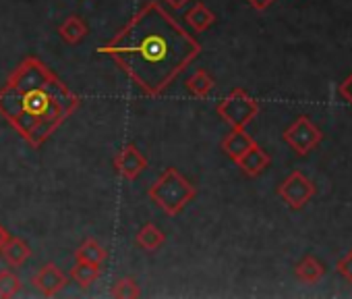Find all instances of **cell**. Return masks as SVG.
I'll return each instance as SVG.
<instances>
[{"mask_svg":"<svg viewBox=\"0 0 352 299\" xmlns=\"http://www.w3.org/2000/svg\"><path fill=\"white\" fill-rule=\"evenodd\" d=\"M114 169L120 173L126 181H135L141 177V173L147 169V158L139 152L133 143H126L120 152L114 156Z\"/></svg>","mask_w":352,"mask_h":299,"instance_id":"obj_7","label":"cell"},{"mask_svg":"<svg viewBox=\"0 0 352 299\" xmlns=\"http://www.w3.org/2000/svg\"><path fill=\"white\" fill-rule=\"evenodd\" d=\"M253 143H255V139L245 131V127H236V129H232V131L222 139V152H224L230 161L236 163Z\"/></svg>","mask_w":352,"mask_h":299,"instance_id":"obj_10","label":"cell"},{"mask_svg":"<svg viewBox=\"0 0 352 299\" xmlns=\"http://www.w3.org/2000/svg\"><path fill=\"white\" fill-rule=\"evenodd\" d=\"M58 34H60V38H63L67 44L75 46V44H79V42L87 36V25H85V21H83L81 17L73 15V17L65 19V21L58 25Z\"/></svg>","mask_w":352,"mask_h":299,"instance_id":"obj_14","label":"cell"},{"mask_svg":"<svg viewBox=\"0 0 352 299\" xmlns=\"http://www.w3.org/2000/svg\"><path fill=\"white\" fill-rule=\"evenodd\" d=\"M321 131L307 118L298 116L286 131H284V141L294 150L298 156L309 154L311 150H315L321 141Z\"/></svg>","mask_w":352,"mask_h":299,"instance_id":"obj_5","label":"cell"},{"mask_svg":"<svg viewBox=\"0 0 352 299\" xmlns=\"http://www.w3.org/2000/svg\"><path fill=\"white\" fill-rule=\"evenodd\" d=\"M34 285L40 289V293L44 297H54V295H58L69 285V276L56 264H46L34 276Z\"/></svg>","mask_w":352,"mask_h":299,"instance_id":"obj_8","label":"cell"},{"mask_svg":"<svg viewBox=\"0 0 352 299\" xmlns=\"http://www.w3.org/2000/svg\"><path fill=\"white\" fill-rule=\"evenodd\" d=\"M338 92H340V96H342V98L352 106V73L342 81V85H340V90H338Z\"/></svg>","mask_w":352,"mask_h":299,"instance_id":"obj_22","label":"cell"},{"mask_svg":"<svg viewBox=\"0 0 352 299\" xmlns=\"http://www.w3.org/2000/svg\"><path fill=\"white\" fill-rule=\"evenodd\" d=\"M98 52L108 54L145 96H162L201 54V44L149 0Z\"/></svg>","mask_w":352,"mask_h":299,"instance_id":"obj_1","label":"cell"},{"mask_svg":"<svg viewBox=\"0 0 352 299\" xmlns=\"http://www.w3.org/2000/svg\"><path fill=\"white\" fill-rule=\"evenodd\" d=\"M21 291V278L13 270H0V297L9 299Z\"/></svg>","mask_w":352,"mask_h":299,"instance_id":"obj_20","label":"cell"},{"mask_svg":"<svg viewBox=\"0 0 352 299\" xmlns=\"http://www.w3.org/2000/svg\"><path fill=\"white\" fill-rule=\"evenodd\" d=\"M110 295L116 297V299H135V297H141V289H139V285H137L135 278L124 276V278H118L112 285Z\"/></svg>","mask_w":352,"mask_h":299,"instance_id":"obj_19","label":"cell"},{"mask_svg":"<svg viewBox=\"0 0 352 299\" xmlns=\"http://www.w3.org/2000/svg\"><path fill=\"white\" fill-rule=\"evenodd\" d=\"M247 3L255 9V11H267L276 0H247Z\"/></svg>","mask_w":352,"mask_h":299,"instance_id":"obj_23","label":"cell"},{"mask_svg":"<svg viewBox=\"0 0 352 299\" xmlns=\"http://www.w3.org/2000/svg\"><path fill=\"white\" fill-rule=\"evenodd\" d=\"M108 258V251L96 241V239H85L77 249H75V260L77 262H87V264H96L102 266Z\"/></svg>","mask_w":352,"mask_h":299,"instance_id":"obj_12","label":"cell"},{"mask_svg":"<svg viewBox=\"0 0 352 299\" xmlns=\"http://www.w3.org/2000/svg\"><path fill=\"white\" fill-rule=\"evenodd\" d=\"M100 272H102V268L100 266H96V264H87V262H77L75 260V266H73V270H71V276H73V280L79 285V287H89L91 282H96L98 278H100Z\"/></svg>","mask_w":352,"mask_h":299,"instance_id":"obj_18","label":"cell"},{"mask_svg":"<svg viewBox=\"0 0 352 299\" xmlns=\"http://www.w3.org/2000/svg\"><path fill=\"white\" fill-rule=\"evenodd\" d=\"M272 158L270 154L265 152V150L259 145V143H253L247 152L236 161V165L241 167V171L247 175V177H257L261 175L267 167H270Z\"/></svg>","mask_w":352,"mask_h":299,"instance_id":"obj_9","label":"cell"},{"mask_svg":"<svg viewBox=\"0 0 352 299\" xmlns=\"http://www.w3.org/2000/svg\"><path fill=\"white\" fill-rule=\"evenodd\" d=\"M147 196L168 216H176L183 212V208L189 202H193V198L197 196V189L174 167H168L160 173L153 185L147 189Z\"/></svg>","mask_w":352,"mask_h":299,"instance_id":"obj_3","label":"cell"},{"mask_svg":"<svg viewBox=\"0 0 352 299\" xmlns=\"http://www.w3.org/2000/svg\"><path fill=\"white\" fill-rule=\"evenodd\" d=\"M79 102L81 98L36 56L23 59L0 85V116L34 147L44 145Z\"/></svg>","mask_w":352,"mask_h":299,"instance_id":"obj_2","label":"cell"},{"mask_svg":"<svg viewBox=\"0 0 352 299\" xmlns=\"http://www.w3.org/2000/svg\"><path fill=\"white\" fill-rule=\"evenodd\" d=\"M336 270L338 274H342L348 282H352V251H348L344 258H340L336 262Z\"/></svg>","mask_w":352,"mask_h":299,"instance_id":"obj_21","label":"cell"},{"mask_svg":"<svg viewBox=\"0 0 352 299\" xmlns=\"http://www.w3.org/2000/svg\"><path fill=\"white\" fill-rule=\"evenodd\" d=\"M166 3H168V7H170V9L179 11V9H183V7L189 3V0H166Z\"/></svg>","mask_w":352,"mask_h":299,"instance_id":"obj_25","label":"cell"},{"mask_svg":"<svg viewBox=\"0 0 352 299\" xmlns=\"http://www.w3.org/2000/svg\"><path fill=\"white\" fill-rule=\"evenodd\" d=\"M278 196L286 202V206H290L292 210H300L305 208L313 196H315V185L311 179H307L300 171L290 173L282 185L278 187Z\"/></svg>","mask_w":352,"mask_h":299,"instance_id":"obj_6","label":"cell"},{"mask_svg":"<svg viewBox=\"0 0 352 299\" xmlns=\"http://www.w3.org/2000/svg\"><path fill=\"white\" fill-rule=\"evenodd\" d=\"M3 256H5V260H7V264L9 266H23L28 260H30V256H32V249H30V245L23 241V239H19V237H11L9 241H7V245L3 247Z\"/></svg>","mask_w":352,"mask_h":299,"instance_id":"obj_11","label":"cell"},{"mask_svg":"<svg viewBox=\"0 0 352 299\" xmlns=\"http://www.w3.org/2000/svg\"><path fill=\"white\" fill-rule=\"evenodd\" d=\"M294 274H296L302 282H317V280L325 274V268H323V264H321L315 256H305V258L294 266Z\"/></svg>","mask_w":352,"mask_h":299,"instance_id":"obj_16","label":"cell"},{"mask_svg":"<svg viewBox=\"0 0 352 299\" xmlns=\"http://www.w3.org/2000/svg\"><path fill=\"white\" fill-rule=\"evenodd\" d=\"M9 239H11V233H9L3 225H0V251H3V247L7 245Z\"/></svg>","mask_w":352,"mask_h":299,"instance_id":"obj_24","label":"cell"},{"mask_svg":"<svg viewBox=\"0 0 352 299\" xmlns=\"http://www.w3.org/2000/svg\"><path fill=\"white\" fill-rule=\"evenodd\" d=\"M216 112L232 129L247 127L259 114V102L251 98L243 87H236L216 106Z\"/></svg>","mask_w":352,"mask_h":299,"instance_id":"obj_4","label":"cell"},{"mask_svg":"<svg viewBox=\"0 0 352 299\" xmlns=\"http://www.w3.org/2000/svg\"><path fill=\"white\" fill-rule=\"evenodd\" d=\"M187 23H189V28L195 32V34H201V32H206V30H210L212 25H214V21H216V15L204 5V3H195L193 5V9L187 13Z\"/></svg>","mask_w":352,"mask_h":299,"instance_id":"obj_13","label":"cell"},{"mask_svg":"<svg viewBox=\"0 0 352 299\" xmlns=\"http://www.w3.org/2000/svg\"><path fill=\"white\" fill-rule=\"evenodd\" d=\"M185 85H187V90H189L195 98H208V96L214 92L216 81H214V77H212L208 71L199 69V71H195V73L187 79Z\"/></svg>","mask_w":352,"mask_h":299,"instance_id":"obj_17","label":"cell"},{"mask_svg":"<svg viewBox=\"0 0 352 299\" xmlns=\"http://www.w3.org/2000/svg\"><path fill=\"white\" fill-rule=\"evenodd\" d=\"M166 241V235L153 225V223H147L139 229L137 233V245L145 251H157Z\"/></svg>","mask_w":352,"mask_h":299,"instance_id":"obj_15","label":"cell"}]
</instances>
